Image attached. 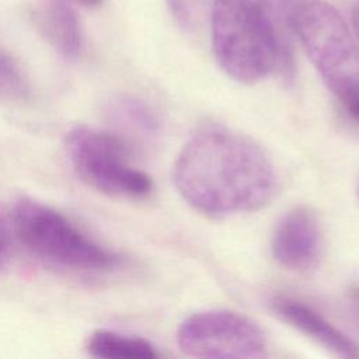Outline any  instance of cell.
I'll use <instances>...</instances> for the list:
<instances>
[{
  "instance_id": "6da1fadb",
  "label": "cell",
  "mask_w": 359,
  "mask_h": 359,
  "mask_svg": "<svg viewBox=\"0 0 359 359\" xmlns=\"http://www.w3.org/2000/svg\"><path fill=\"white\" fill-rule=\"evenodd\" d=\"M178 194L208 217L255 212L278 191V175L262 147L219 123L198 128L181 149L172 171Z\"/></svg>"
},
{
  "instance_id": "7a4b0ae2",
  "label": "cell",
  "mask_w": 359,
  "mask_h": 359,
  "mask_svg": "<svg viewBox=\"0 0 359 359\" xmlns=\"http://www.w3.org/2000/svg\"><path fill=\"white\" fill-rule=\"evenodd\" d=\"M209 27L215 59L233 80L254 84L276 72L292 74L289 38L258 0H216Z\"/></svg>"
},
{
  "instance_id": "3957f363",
  "label": "cell",
  "mask_w": 359,
  "mask_h": 359,
  "mask_svg": "<svg viewBox=\"0 0 359 359\" xmlns=\"http://www.w3.org/2000/svg\"><path fill=\"white\" fill-rule=\"evenodd\" d=\"M290 28L328 90L359 123V43L341 14L323 0L297 1Z\"/></svg>"
},
{
  "instance_id": "277c9868",
  "label": "cell",
  "mask_w": 359,
  "mask_h": 359,
  "mask_svg": "<svg viewBox=\"0 0 359 359\" xmlns=\"http://www.w3.org/2000/svg\"><path fill=\"white\" fill-rule=\"evenodd\" d=\"M13 229L24 248L38 259L76 272H104L119 264V257L83 233L56 209L21 201L13 210Z\"/></svg>"
},
{
  "instance_id": "5b68a950",
  "label": "cell",
  "mask_w": 359,
  "mask_h": 359,
  "mask_svg": "<svg viewBox=\"0 0 359 359\" xmlns=\"http://www.w3.org/2000/svg\"><path fill=\"white\" fill-rule=\"evenodd\" d=\"M65 150L74 172L98 192L140 199L153 189L151 178L132 164V147L112 130L77 125L66 133Z\"/></svg>"
},
{
  "instance_id": "8992f818",
  "label": "cell",
  "mask_w": 359,
  "mask_h": 359,
  "mask_svg": "<svg viewBox=\"0 0 359 359\" xmlns=\"http://www.w3.org/2000/svg\"><path fill=\"white\" fill-rule=\"evenodd\" d=\"M177 344L192 358H261L266 352L262 330L244 314L212 309L188 316L177 330Z\"/></svg>"
},
{
  "instance_id": "52a82bcc",
  "label": "cell",
  "mask_w": 359,
  "mask_h": 359,
  "mask_svg": "<svg viewBox=\"0 0 359 359\" xmlns=\"http://www.w3.org/2000/svg\"><path fill=\"white\" fill-rule=\"evenodd\" d=\"M323 237L317 215L307 206H296L276 223L271 238L273 259L290 271H309L320 259Z\"/></svg>"
},
{
  "instance_id": "ba28073f",
  "label": "cell",
  "mask_w": 359,
  "mask_h": 359,
  "mask_svg": "<svg viewBox=\"0 0 359 359\" xmlns=\"http://www.w3.org/2000/svg\"><path fill=\"white\" fill-rule=\"evenodd\" d=\"M271 309L285 324L300 331L328 352L341 358H359L356 342L310 306L296 299L280 296L271 302Z\"/></svg>"
},
{
  "instance_id": "9c48e42d",
  "label": "cell",
  "mask_w": 359,
  "mask_h": 359,
  "mask_svg": "<svg viewBox=\"0 0 359 359\" xmlns=\"http://www.w3.org/2000/svg\"><path fill=\"white\" fill-rule=\"evenodd\" d=\"M45 41L63 57H76L83 48V32L76 11L63 1H50L36 13Z\"/></svg>"
},
{
  "instance_id": "30bf717a",
  "label": "cell",
  "mask_w": 359,
  "mask_h": 359,
  "mask_svg": "<svg viewBox=\"0 0 359 359\" xmlns=\"http://www.w3.org/2000/svg\"><path fill=\"white\" fill-rule=\"evenodd\" d=\"M108 119L114 133L130 147L135 143H147L160 133V121L156 112L143 101L133 97H118L108 108Z\"/></svg>"
},
{
  "instance_id": "8fae6325",
  "label": "cell",
  "mask_w": 359,
  "mask_h": 359,
  "mask_svg": "<svg viewBox=\"0 0 359 359\" xmlns=\"http://www.w3.org/2000/svg\"><path fill=\"white\" fill-rule=\"evenodd\" d=\"M88 355L102 359H156L158 352L147 339L111 330L94 331L86 344Z\"/></svg>"
},
{
  "instance_id": "7c38bea8",
  "label": "cell",
  "mask_w": 359,
  "mask_h": 359,
  "mask_svg": "<svg viewBox=\"0 0 359 359\" xmlns=\"http://www.w3.org/2000/svg\"><path fill=\"white\" fill-rule=\"evenodd\" d=\"M216 0H165L167 8L180 28L198 31L209 22Z\"/></svg>"
},
{
  "instance_id": "4fadbf2b",
  "label": "cell",
  "mask_w": 359,
  "mask_h": 359,
  "mask_svg": "<svg viewBox=\"0 0 359 359\" xmlns=\"http://www.w3.org/2000/svg\"><path fill=\"white\" fill-rule=\"evenodd\" d=\"M29 95L28 80L17 62L0 48V100L15 102Z\"/></svg>"
},
{
  "instance_id": "5bb4252c",
  "label": "cell",
  "mask_w": 359,
  "mask_h": 359,
  "mask_svg": "<svg viewBox=\"0 0 359 359\" xmlns=\"http://www.w3.org/2000/svg\"><path fill=\"white\" fill-rule=\"evenodd\" d=\"M346 303L349 314L353 318V323L359 327V285H355L348 290Z\"/></svg>"
},
{
  "instance_id": "9a60e30c",
  "label": "cell",
  "mask_w": 359,
  "mask_h": 359,
  "mask_svg": "<svg viewBox=\"0 0 359 359\" xmlns=\"http://www.w3.org/2000/svg\"><path fill=\"white\" fill-rule=\"evenodd\" d=\"M352 22H353V31H355V38L359 43V1L356 3L352 14Z\"/></svg>"
},
{
  "instance_id": "2e32d148",
  "label": "cell",
  "mask_w": 359,
  "mask_h": 359,
  "mask_svg": "<svg viewBox=\"0 0 359 359\" xmlns=\"http://www.w3.org/2000/svg\"><path fill=\"white\" fill-rule=\"evenodd\" d=\"M77 3H80V4H83V6H87V7H95V6H98L102 0H76Z\"/></svg>"
},
{
  "instance_id": "e0dca14e",
  "label": "cell",
  "mask_w": 359,
  "mask_h": 359,
  "mask_svg": "<svg viewBox=\"0 0 359 359\" xmlns=\"http://www.w3.org/2000/svg\"><path fill=\"white\" fill-rule=\"evenodd\" d=\"M358 194H359V187H358Z\"/></svg>"
}]
</instances>
